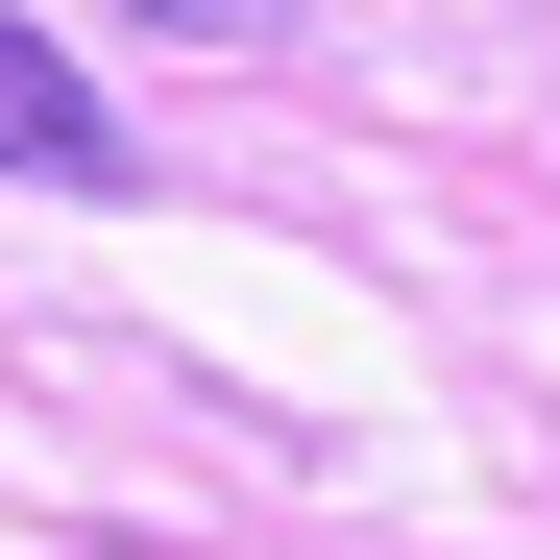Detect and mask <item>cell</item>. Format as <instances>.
Wrapping results in <instances>:
<instances>
[{"mask_svg": "<svg viewBox=\"0 0 560 560\" xmlns=\"http://www.w3.org/2000/svg\"><path fill=\"white\" fill-rule=\"evenodd\" d=\"M0 171H49V196H122V98L25 25V0H0Z\"/></svg>", "mask_w": 560, "mask_h": 560, "instance_id": "obj_1", "label": "cell"}, {"mask_svg": "<svg viewBox=\"0 0 560 560\" xmlns=\"http://www.w3.org/2000/svg\"><path fill=\"white\" fill-rule=\"evenodd\" d=\"M122 25H171V49H293L317 0H122Z\"/></svg>", "mask_w": 560, "mask_h": 560, "instance_id": "obj_2", "label": "cell"}]
</instances>
